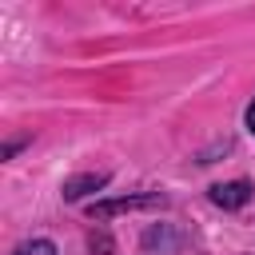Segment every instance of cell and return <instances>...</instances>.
<instances>
[{
	"instance_id": "3957f363",
	"label": "cell",
	"mask_w": 255,
	"mask_h": 255,
	"mask_svg": "<svg viewBox=\"0 0 255 255\" xmlns=\"http://www.w3.org/2000/svg\"><path fill=\"white\" fill-rule=\"evenodd\" d=\"M100 187H108V171H84V175H72V179H64V199L68 203H80L84 195H92V191H100Z\"/></svg>"
},
{
	"instance_id": "8992f818",
	"label": "cell",
	"mask_w": 255,
	"mask_h": 255,
	"mask_svg": "<svg viewBox=\"0 0 255 255\" xmlns=\"http://www.w3.org/2000/svg\"><path fill=\"white\" fill-rule=\"evenodd\" d=\"M243 124H247V131H251V135H255V100H251V104H247V116H243Z\"/></svg>"
},
{
	"instance_id": "7a4b0ae2",
	"label": "cell",
	"mask_w": 255,
	"mask_h": 255,
	"mask_svg": "<svg viewBox=\"0 0 255 255\" xmlns=\"http://www.w3.org/2000/svg\"><path fill=\"white\" fill-rule=\"evenodd\" d=\"M207 195H211V203H215V207H223V211H239V207H247V203H251V183H247V179L215 183Z\"/></svg>"
},
{
	"instance_id": "277c9868",
	"label": "cell",
	"mask_w": 255,
	"mask_h": 255,
	"mask_svg": "<svg viewBox=\"0 0 255 255\" xmlns=\"http://www.w3.org/2000/svg\"><path fill=\"white\" fill-rule=\"evenodd\" d=\"M12 255H56V243H52V239H28V243H20Z\"/></svg>"
},
{
	"instance_id": "5b68a950",
	"label": "cell",
	"mask_w": 255,
	"mask_h": 255,
	"mask_svg": "<svg viewBox=\"0 0 255 255\" xmlns=\"http://www.w3.org/2000/svg\"><path fill=\"white\" fill-rule=\"evenodd\" d=\"M24 143H28V139H12V143H4V151H0V159H12V155H16L20 147H24Z\"/></svg>"
},
{
	"instance_id": "6da1fadb",
	"label": "cell",
	"mask_w": 255,
	"mask_h": 255,
	"mask_svg": "<svg viewBox=\"0 0 255 255\" xmlns=\"http://www.w3.org/2000/svg\"><path fill=\"white\" fill-rule=\"evenodd\" d=\"M163 203H167L163 191H139V195H120V199H96V203H88V215L108 219L120 211H143V207H163Z\"/></svg>"
}]
</instances>
